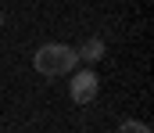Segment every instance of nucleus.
<instances>
[{
    "instance_id": "39448f33",
    "label": "nucleus",
    "mask_w": 154,
    "mask_h": 133,
    "mask_svg": "<svg viewBox=\"0 0 154 133\" xmlns=\"http://www.w3.org/2000/svg\"><path fill=\"white\" fill-rule=\"evenodd\" d=\"M0 22H4V14H0Z\"/></svg>"
},
{
    "instance_id": "7ed1b4c3",
    "label": "nucleus",
    "mask_w": 154,
    "mask_h": 133,
    "mask_svg": "<svg viewBox=\"0 0 154 133\" xmlns=\"http://www.w3.org/2000/svg\"><path fill=\"white\" fill-rule=\"evenodd\" d=\"M75 54H79V61H90V65H93V61H100V58H104V40H100V36H90Z\"/></svg>"
},
{
    "instance_id": "20e7f679",
    "label": "nucleus",
    "mask_w": 154,
    "mask_h": 133,
    "mask_svg": "<svg viewBox=\"0 0 154 133\" xmlns=\"http://www.w3.org/2000/svg\"><path fill=\"white\" fill-rule=\"evenodd\" d=\"M118 133H151V126L140 122V119H125V122L118 126Z\"/></svg>"
},
{
    "instance_id": "f03ea898",
    "label": "nucleus",
    "mask_w": 154,
    "mask_h": 133,
    "mask_svg": "<svg viewBox=\"0 0 154 133\" xmlns=\"http://www.w3.org/2000/svg\"><path fill=\"white\" fill-rule=\"evenodd\" d=\"M97 93H100V76H97L93 68H82V72L72 76V83H68V97H72V104H90Z\"/></svg>"
},
{
    "instance_id": "f257e3e1",
    "label": "nucleus",
    "mask_w": 154,
    "mask_h": 133,
    "mask_svg": "<svg viewBox=\"0 0 154 133\" xmlns=\"http://www.w3.org/2000/svg\"><path fill=\"white\" fill-rule=\"evenodd\" d=\"M75 61H79V54H75V47H68V43H43V47H36V54H32L36 72L47 76V79L75 72Z\"/></svg>"
}]
</instances>
